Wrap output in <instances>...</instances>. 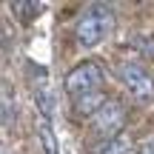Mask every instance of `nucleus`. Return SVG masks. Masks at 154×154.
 <instances>
[{
	"label": "nucleus",
	"mask_w": 154,
	"mask_h": 154,
	"mask_svg": "<svg viewBox=\"0 0 154 154\" xmlns=\"http://www.w3.org/2000/svg\"><path fill=\"white\" fill-rule=\"evenodd\" d=\"M111 29H114V14H111V9L106 3H91L80 14V20H77V26H74V34H77V40H80V46L94 49L103 37H109Z\"/></svg>",
	"instance_id": "f257e3e1"
},
{
	"label": "nucleus",
	"mask_w": 154,
	"mask_h": 154,
	"mask_svg": "<svg viewBox=\"0 0 154 154\" xmlns=\"http://www.w3.org/2000/svg\"><path fill=\"white\" fill-rule=\"evenodd\" d=\"M103 88V69L97 63H80L66 74V91L72 97H83L88 91H100Z\"/></svg>",
	"instance_id": "f03ea898"
},
{
	"label": "nucleus",
	"mask_w": 154,
	"mask_h": 154,
	"mask_svg": "<svg viewBox=\"0 0 154 154\" xmlns=\"http://www.w3.org/2000/svg\"><path fill=\"white\" fill-rule=\"evenodd\" d=\"M120 80L128 88V94H134V100H140V103H151L154 100V77L143 66H134V63L120 66Z\"/></svg>",
	"instance_id": "7ed1b4c3"
},
{
	"label": "nucleus",
	"mask_w": 154,
	"mask_h": 154,
	"mask_svg": "<svg viewBox=\"0 0 154 154\" xmlns=\"http://www.w3.org/2000/svg\"><path fill=\"white\" fill-rule=\"evenodd\" d=\"M123 120H126L123 106L117 103V100H109V103H106L103 109L91 117V128H94V134H97V137H103V143H106V140H111V137H117V134H120Z\"/></svg>",
	"instance_id": "20e7f679"
},
{
	"label": "nucleus",
	"mask_w": 154,
	"mask_h": 154,
	"mask_svg": "<svg viewBox=\"0 0 154 154\" xmlns=\"http://www.w3.org/2000/svg\"><path fill=\"white\" fill-rule=\"evenodd\" d=\"M134 151V143H131V137L128 134H117V137H111V140H106L103 146L97 149V154H131Z\"/></svg>",
	"instance_id": "39448f33"
},
{
	"label": "nucleus",
	"mask_w": 154,
	"mask_h": 154,
	"mask_svg": "<svg viewBox=\"0 0 154 154\" xmlns=\"http://www.w3.org/2000/svg\"><path fill=\"white\" fill-rule=\"evenodd\" d=\"M34 100H37V109H40V114H43V120L49 123L51 117H54V111H57L54 97H51L49 86H37V88H34Z\"/></svg>",
	"instance_id": "423d86ee"
},
{
	"label": "nucleus",
	"mask_w": 154,
	"mask_h": 154,
	"mask_svg": "<svg viewBox=\"0 0 154 154\" xmlns=\"http://www.w3.org/2000/svg\"><path fill=\"white\" fill-rule=\"evenodd\" d=\"M37 137H40V146H43V151H46V154H60V151H57V137H54V131H51V126H49L46 120L40 123Z\"/></svg>",
	"instance_id": "0eeeda50"
},
{
	"label": "nucleus",
	"mask_w": 154,
	"mask_h": 154,
	"mask_svg": "<svg viewBox=\"0 0 154 154\" xmlns=\"http://www.w3.org/2000/svg\"><path fill=\"white\" fill-rule=\"evenodd\" d=\"M40 9L43 6L40 3H32V0H17V3H11V11H14L20 20H29V17H37Z\"/></svg>",
	"instance_id": "6e6552de"
},
{
	"label": "nucleus",
	"mask_w": 154,
	"mask_h": 154,
	"mask_svg": "<svg viewBox=\"0 0 154 154\" xmlns=\"http://www.w3.org/2000/svg\"><path fill=\"white\" fill-rule=\"evenodd\" d=\"M0 106H3V126H11V123H14V97H11L9 88H3Z\"/></svg>",
	"instance_id": "1a4fd4ad"
},
{
	"label": "nucleus",
	"mask_w": 154,
	"mask_h": 154,
	"mask_svg": "<svg viewBox=\"0 0 154 154\" xmlns=\"http://www.w3.org/2000/svg\"><path fill=\"white\" fill-rule=\"evenodd\" d=\"M137 154H154V137H151V140H149V143H146V146H143V149H140Z\"/></svg>",
	"instance_id": "9d476101"
}]
</instances>
